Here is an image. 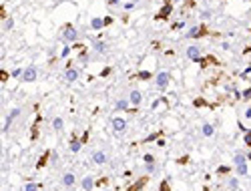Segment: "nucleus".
<instances>
[{
    "label": "nucleus",
    "instance_id": "nucleus-1",
    "mask_svg": "<svg viewBox=\"0 0 251 191\" xmlns=\"http://www.w3.org/2000/svg\"><path fill=\"white\" fill-rule=\"evenodd\" d=\"M235 167H237V175L239 177H245L247 175V163H245V157L241 155H235Z\"/></svg>",
    "mask_w": 251,
    "mask_h": 191
},
{
    "label": "nucleus",
    "instance_id": "nucleus-2",
    "mask_svg": "<svg viewBox=\"0 0 251 191\" xmlns=\"http://www.w3.org/2000/svg\"><path fill=\"white\" fill-rule=\"evenodd\" d=\"M22 80H24V83H32V80H36V66H34V65H30V66H26V69H24Z\"/></svg>",
    "mask_w": 251,
    "mask_h": 191
},
{
    "label": "nucleus",
    "instance_id": "nucleus-3",
    "mask_svg": "<svg viewBox=\"0 0 251 191\" xmlns=\"http://www.w3.org/2000/svg\"><path fill=\"white\" fill-rule=\"evenodd\" d=\"M155 83H157V87H159V89H165L169 84V73H165V70H163V73H159V75H157V79H155Z\"/></svg>",
    "mask_w": 251,
    "mask_h": 191
},
{
    "label": "nucleus",
    "instance_id": "nucleus-4",
    "mask_svg": "<svg viewBox=\"0 0 251 191\" xmlns=\"http://www.w3.org/2000/svg\"><path fill=\"white\" fill-rule=\"evenodd\" d=\"M113 129L119 131V133H121V131H125V129H127V121H125L123 117H114V119H113Z\"/></svg>",
    "mask_w": 251,
    "mask_h": 191
},
{
    "label": "nucleus",
    "instance_id": "nucleus-5",
    "mask_svg": "<svg viewBox=\"0 0 251 191\" xmlns=\"http://www.w3.org/2000/svg\"><path fill=\"white\" fill-rule=\"evenodd\" d=\"M76 38H78V32L74 30L72 26H66V30H65V40H69V42H74Z\"/></svg>",
    "mask_w": 251,
    "mask_h": 191
},
{
    "label": "nucleus",
    "instance_id": "nucleus-6",
    "mask_svg": "<svg viewBox=\"0 0 251 191\" xmlns=\"http://www.w3.org/2000/svg\"><path fill=\"white\" fill-rule=\"evenodd\" d=\"M110 22V18H92L91 20V26L95 28V30H99V28H103L105 24H109Z\"/></svg>",
    "mask_w": 251,
    "mask_h": 191
},
{
    "label": "nucleus",
    "instance_id": "nucleus-7",
    "mask_svg": "<svg viewBox=\"0 0 251 191\" xmlns=\"http://www.w3.org/2000/svg\"><path fill=\"white\" fill-rule=\"evenodd\" d=\"M187 57H189L191 61H199V58H201V52H199L197 46H189V48H187Z\"/></svg>",
    "mask_w": 251,
    "mask_h": 191
},
{
    "label": "nucleus",
    "instance_id": "nucleus-8",
    "mask_svg": "<svg viewBox=\"0 0 251 191\" xmlns=\"http://www.w3.org/2000/svg\"><path fill=\"white\" fill-rule=\"evenodd\" d=\"M18 115H20V109H12V111L8 113V117H6V123H4V131H8V127H10L12 119H14V117H18Z\"/></svg>",
    "mask_w": 251,
    "mask_h": 191
},
{
    "label": "nucleus",
    "instance_id": "nucleus-9",
    "mask_svg": "<svg viewBox=\"0 0 251 191\" xmlns=\"http://www.w3.org/2000/svg\"><path fill=\"white\" fill-rule=\"evenodd\" d=\"M201 34H205L203 32V26H193V28H189V32H187V38H195V36H201Z\"/></svg>",
    "mask_w": 251,
    "mask_h": 191
},
{
    "label": "nucleus",
    "instance_id": "nucleus-10",
    "mask_svg": "<svg viewBox=\"0 0 251 191\" xmlns=\"http://www.w3.org/2000/svg\"><path fill=\"white\" fill-rule=\"evenodd\" d=\"M92 161L99 163V165H103L105 161H107V155H105L103 151H95V153H92Z\"/></svg>",
    "mask_w": 251,
    "mask_h": 191
},
{
    "label": "nucleus",
    "instance_id": "nucleus-11",
    "mask_svg": "<svg viewBox=\"0 0 251 191\" xmlns=\"http://www.w3.org/2000/svg\"><path fill=\"white\" fill-rule=\"evenodd\" d=\"M141 101H143V97H141V93H139V91H133V93H131V105H133V107L141 105Z\"/></svg>",
    "mask_w": 251,
    "mask_h": 191
},
{
    "label": "nucleus",
    "instance_id": "nucleus-12",
    "mask_svg": "<svg viewBox=\"0 0 251 191\" xmlns=\"http://www.w3.org/2000/svg\"><path fill=\"white\" fill-rule=\"evenodd\" d=\"M76 76H78V70L76 69H66V80H69V83H72V80H76Z\"/></svg>",
    "mask_w": 251,
    "mask_h": 191
},
{
    "label": "nucleus",
    "instance_id": "nucleus-13",
    "mask_svg": "<svg viewBox=\"0 0 251 191\" xmlns=\"http://www.w3.org/2000/svg\"><path fill=\"white\" fill-rule=\"evenodd\" d=\"M62 127H65L62 119H61V117H54V119H52V129H54V131H62Z\"/></svg>",
    "mask_w": 251,
    "mask_h": 191
},
{
    "label": "nucleus",
    "instance_id": "nucleus-14",
    "mask_svg": "<svg viewBox=\"0 0 251 191\" xmlns=\"http://www.w3.org/2000/svg\"><path fill=\"white\" fill-rule=\"evenodd\" d=\"M92 185H95V181H92V177H84L83 179V189L84 191H91Z\"/></svg>",
    "mask_w": 251,
    "mask_h": 191
},
{
    "label": "nucleus",
    "instance_id": "nucleus-15",
    "mask_svg": "<svg viewBox=\"0 0 251 191\" xmlns=\"http://www.w3.org/2000/svg\"><path fill=\"white\" fill-rule=\"evenodd\" d=\"M62 183H65L66 187H70V185H74V175H72V173H66V175L62 177Z\"/></svg>",
    "mask_w": 251,
    "mask_h": 191
},
{
    "label": "nucleus",
    "instance_id": "nucleus-16",
    "mask_svg": "<svg viewBox=\"0 0 251 191\" xmlns=\"http://www.w3.org/2000/svg\"><path fill=\"white\" fill-rule=\"evenodd\" d=\"M213 125H211V123H205V125H203V135H205V137H211V135H213Z\"/></svg>",
    "mask_w": 251,
    "mask_h": 191
},
{
    "label": "nucleus",
    "instance_id": "nucleus-17",
    "mask_svg": "<svg viewBox=\"0 0 251 191\" xmlns=\"http://www.w3.org/2000/svg\"><path fill=\"white\" fill-rule=\"evenodd\" d=\"M80 145H83V141H76V139H74V141L70 143V151L72 153H78L80 151Z\"/></svg>",
    "mask_w": 251,
    "mask_h": 191
},
{
    "label": "nucleus",
    "instance_id": "nucleus-18",
    "mask_svg": "<svg viewBox=\"0 0 251 191\" xmlns=\"http://www.w3.org/2000/svg\"><path fill=\"white\" fill-rule=\"evenodd\" d=\"M127 107H129V103H127V101L125 99H121V101H117V109H119V111H125V109Z\"/></svg>",
    "mask_w": 251,
    "mask_h": 191
},
{
    "label": "nucleus",
    "instance_id": "nucleus-19",
    "mask_svg": "<svg viewBox=\"0 0 251 191\" xmlns=\"http://www.w3.org/2000/svg\"><path fill=\"white\" fill-rule=\"evenodd\" d=\"M169 12H171V4H167V6H165V8H163V10H161V12H159V18H165V16H167V14H169Z\"/></svg>",
    "mask_w": 251,
    "mask_h": 191
},
{
    "label": "nucleus",
    "instance_id": "nucleus-20",
    "mask_svg": "<svg viewBox=\"0 0 251 191\" xmlns=\"http://www.w3.org/2000/svg\"><path fill=\"white\" fill-rule=\"evenodd\" d=\"M95 48L99 50V52H105V48H107V46H105V42H101V40H96L95 42Z\"/></svg>",
    "mask_w": 251,
    "mask_h": 191
},
{
    "label": "nucleus",
    "instance_id": "nucleus-21",
    "mask_svg": "<svg viewBox=\"0 0 251 191\" xmlns=\"http://www.w3.org/2000/svg\"><path fill=\"white\" fill-rule=\"evenodd\" d=\"M12 26H14V20H12V18H6V22H4V30H10Z\"/></svg>",
    "mask_w": 251,
    "mask_h": 191
},
{
    "label": "nucleus",
    "instance_id": "nucleus-22",
    "mask_svg": "<svg viewBox=\"0 0 251 191\" xmlns=\"http://www.w3.org/2000/svg\"><path fill=\"white\" fill-rule=\"evenodd\" d=\"M139 79H143V80L151 79V73H147V70H141V73H139Z\"/></svg>",
    "mask_w": 251,
    "mask_h": 191
},
{
    "label": "nucleus",
    "instance_id": "nucleus-23",
    "mask_svg": "<svg viewBox=\"0 0 251 191\" xmlns=\"http://www.w3.org/2000/svg\"><path fill=\"white\" fill-rule=\"evenodd\" d=\"M22 73H24L22 69H14V70H12V76H14V79H18V76H22Z\"/></svg>",
    "mask_w": 251,
    "mask_h": 191
},
{
    "label": "nucleus",
    "instance_id": "nucleus-24",
    "mask_svg": "<svg viewBox=\"0 0 251 191\" xmlns=\"http://www.w3.org/2000/svg\"><path fill=\"white\" fill-rule=\"evenodd\" d=\"M145 181H147V179H143V181H139V183H137V185H135V187H131L129 191H137V189H141V187H143V185H145Z\"/></svg>",
    "mask_w": 251,
    "mask_h": 191
},
{
    "label": "nucleus",
    "instance_id": "nucleus-25",
    "mask_svg": "<svg viewBox=\"0 0 251 191\" xmlns=\"http://www.w3.org/2000/svg\"><path fill=\"white\" fill-rule=\"evenodd\" d=\"M245 145L251 147V131H247V133H245Z\"/></svg>",
    "mask_w": 251,
    "mask_h": 191
},
{
    "label": "nucleus",
    "instance_id": "nucleus-26",
    "mask_svg": "<svg viewBox=\"0 0 251 191\" xmlns=\"http://www.w3.org/2000/svg\"><path fill=\"white\" fill-rule=\"evenodd\" d=\"M69 52H70V46H65V48H62V52H61V57H62V58L69 57Z\"/></svg>",
    "mask_w": 251,
    "mask_h": 191
},
{
    "label": "nucleus",
    "instance_id": "nucleus-27",
    "mask_svg": "<svg viewBox=\"0 0 251 191\" xmlns=\"http://www.w3.org/2000/svg\"><path fill=\"white\" fill-rule=\"evenodd\" d=\"M36 189H38L36 183H28V185H26V191H36Z\"/></svg>",
    "mask_w": 251,
    "mask_h": 191
},
{
    "label": "nucleus",
    "instance_id": "nucleus-28",
    "mask_svg": "<svg viewBox=\"0 0 251 191\" xmlns=\"http://www.w3.org/2000/svg\"><path fill=\"white\" fill-rule=\"evenodd\" d=\"M243 99H251V89H245L243 91Z\"/></svg>",
    "mask_w": 251,
    "mask_h": 191
},
{
    "label": "nucleus",
    "instance_id": "nucleus-29",
    "mask_svg": "<svg viewBox=\"0 0 251 191\" xmlns=\"http://www.w3.org/2000/svg\"><path fill=\"white\" fill-rule=\"evenodd\" d=\"M50 159H52V163H56V159H58V153H56V151H52V153H50Z\"/></svg>",
    "mask_w": 251,
    "mask_h": 191
},
{
    "label": "nucleus",
    "instance_id": "nucleus-30",
    "mask_svg": "<svg viewBox=\"0 0 251 191\" xmlns=\"http://www.w3.org/2000/svg\"><path fill=\"white\" fill-rule=\"evenodd\" d=\"M157 137H159V133H153V135H149V137H147V143H149V141H155Z\"/></svg>",
    "mask_w": 251,
    "mask_h": 191
},
{
    "label": "nucleus",
    "instance_id": "nucleus-31",
    "mask_svg": "<svg viewBox=\"0 0 251 191\" xmlns=\"http://www.w3.org/2000/svg\"><path fill=\"white\" fill-rule=\"evenodd\" d=\"M147 171L153 173V171H155V165H153V163H147Z\"/></svg>",
    "mask_w": 251,
    "mask_h": 191
},
{
    "label": "nucleus",
    "instance_id": "nucleus-32",
    "mask_svg": "<svg viewBox=\"0 0 251 191\" xmlns=\"http://www.w3.org/2000/svg\"><path fill=\"white\" fill-rule=\"evenodd\" d=\"M229 187L235 189V187H237V179H231V181H229Z\"/></svg>",
    "mask_w": 251,
    "mask_h": 191
},
{
    "label": "nucleus",
    "instance_id": "nucleus-33",
    "mask_svg": "<svg viewBox=\"0 0 251 191\" xmlns=\"http://www.w3.org/2000/svg\"><path fill=\"white\" fill-rule=\"evenodd\" d=\"M145 163H153V155H145Z\"/></svg>",
    "mask_w": 251,
    "mask_h": 191
},
{
    "label": "nucleus",
    "instance_id": "nucleus-34",
    "mask_svg": "<svg viewBox=\"0 0 251 191\" xmlns=\"http://www.w3.org/2000/svg\"><path fill=\"white\" fill-rule=\"evenodd\" d=\"M133 6H135V2H127V4H125V8H127V10H131Z\"/></svg>",
    "mask_w": 251,
    "mask_h": 191
},
{
    "label": "nucleus",
    "instance_id": "nucleus-35",
    "mask_svg": "<svg viewBox=\"0 0 251 191\" xmlns=\"http://www.w3.org/2000/svg\"><path fill=\"white\" fill-rule=\"evenodd\" d=\"M245 119H251V107L247 109V111H245Z\"/></svg>",
    "mask_w": 251,
    "mask_h": 191
},
{
    "label": "nucleus",
    "instance_id": "nucleus-36",
    "mask_svg": "<svg viewBox=\"0 0 251 191\" xmlns=\"http://www.w3.org/2000/svg\"><path fill=\"white\" fill-rule=\"evenodd\" d=\"M109 2H110V4H119V2H121V0H109Z\"/></svg>",
    "mask_w": 251,
    "mask_h": 191
},
{
    "label": "nucleus",
    "instance_id": "nucleus-37",
    "mask_svg": "<svg viewBox=\"0 0 251 191\" xmlns=\"http://www.w3.org/2000/svg\"><path fill=\"white\" fill-rule=\"evenodd\" d=\"M247 159H249V161H251V153H247Z\"/></svg>",
    "mask_w": 251,
    "mask_h": 191
},
{
    "label": "nucleus",
    "instance_id": "nucleus-38",
    "mask_svg": "<svg viewBox=\"0 0 251 191\" xmlns=\"http://www.w3.org/2000/svg\"><path fill=\"white\" fill-rule=\"evenodd\" d=\"M173 2H181V0H173Z\"/></svg>",
    "mask_w": 251,
    "mask_h": 191
},
{
    "label": "nucleus",
    "instance_id": "nucleus-39",
    "mask_svg": "<svg viewBox=\"0 0 251 191\" xmlns=\"http://www.w3.org/2000/svg\"><path fill=\"white\" fill-rule=\"evenodd\" d=\"M205 191H209V189H205Z\"/></svg>",
    "mask_w": 251,
    "mask_h": 191
},
{
    "label": "nucleus",
    "instance_id": "nucleus-40",
    "mask_svg": "<svg viewBox=\"0 0 251 191\" xmlns=\"http://www.w3.org/2000/svg\"><path fill=\"white\" fill-rule=\"evenodd\" d=\"M249 69H251V65H249Z\"/></svg>",
    "mask_w": 251,
    "mask_h": 191
}]
</instances>
